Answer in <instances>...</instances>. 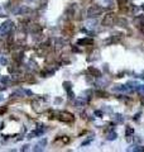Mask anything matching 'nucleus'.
Segmentation results:
<instances>
[{"label":"nucleus","instance_id":"1","mask_svg":"<svg viewBox=\"0 0 144 152\" xmlns=\"http://www.w3.org/2000/svg\"><path fill=\"white\" fill-rule=\"evenodd\" d=\"M58 118H60L61 120H63V122H72L73 120V115H72L71 113H67V112H61L60 114H58Z\"/></svg>","mask_w":144,"mask_h":152},{"label":"nucleus","instance_id":"2","mask_svg":"<svg viewBox=\"0 0 144 152\" xmlns=\"http://www.w3.org/2000/svg\"><path fill=\"white\" fill-rule=\"evenodd\" d=\"M11 28V23L10 22H6L5 24H3L1 27H0V32H4V33H6V32H9V29Z\"/></svg>","mask_w":144,"mask_h":152},{"label":"nucleus","instance_id":"3","mask_svg":"<svg viewBox=\"0 0 144 152\" xmlns=\"http://www.w3.org/2000/svg\"><path fill=\"white\" fill-rule=\"evenodd\" d=\"M99 13H100V8H97V6L96 8H91V9L88 10V15L90 16H96Z\"/></svg>","mask_w":144,"mask_h":152},{"label":"nucleus","instance_id":"4","mask_svg":"<svg viewBox=\"0 0 144 152\" xmlns=\"http://www.w3.org/2000/svg\"><path fill=\"white\" fill-rule=\"evenodd\" d=\"M88 71H90V72H92L94 75H96V76H100V72L97 70H95V69H92V67H90V69H88Z\"/></svg>","mask_w":144,"mask_h":152},{"label":"nucleus","instance_id":"5","mask_svg":"<svg viewBox=\"0 0 144 152\" xmlns=\"http://www.w3.org/2000/svg\"><path fill=\"white\" fill-rule=\"evenodd\" d=\"M115 136H116L115 133H111V134H110V136H109L108 138H109V139H115Z\"/></svg>","mask_w":144,"mask_h":152},{"label":"nucleus","instance_id":"6","mask_svg":"<svg viewBox=\"0 0 144 152\" xmlns=\"http://www.w3.org/2000/svg\"><path fill=\"white\" fill-rule=\"evenodd\" d=\"M139 92H142V94H144V85L139 86Z\"/></svg>","mask_w":144,"mask_h":152}]
</instances>
